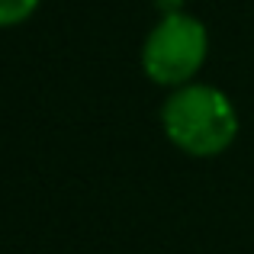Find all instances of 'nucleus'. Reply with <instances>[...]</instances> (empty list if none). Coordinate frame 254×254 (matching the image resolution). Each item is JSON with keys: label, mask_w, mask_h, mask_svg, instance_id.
<instances>
[{"label": "nucleus", "mask_w": 254, "mask_h": 254, "mask_svg": "<svg viewBox=\"0 0 254 254\" xmlns=\"http://www.w3.org/2000/svg\"><path fill=\"white\" fill-rule=\"evenodd\" d=\"M42 0H0V29H13L23 26L32 13L39 10Z\"/></svg>", "instance_id": "7ed1b4c3"}, {"label": "nucleus", "mask_w": 254, "mask_h": 254, "mask_svg": "<svg viewBox=\"0 0 254 254\" xmlns=\"http://www.w3.org/2000/svg\"><path fill=\"white\" fill-rule=\"evenodd\" d=\"M161 129L177 151L190 158H216L238 138V110L229 93L212 84H187L171 90L161 106Z\"/></svg>", "instance_id": "f257e3e1"}, {"label": "nucleus", "mask_w": 254, "mask_h": 254, "mask_svg": "<svg viewBox=\"0 0 254 254\" xmlns=\"http://www.w3.org/2000/svg\"><path fill=\"white\" fill-rule=\"evenodd\" d=\"M209 55V32L203 19L190 16L184 10H174L161 16L142 45V71L158 87H187L203 71Z\"/></svg>", "instance_id": "f03ea898"}]
</instances>
